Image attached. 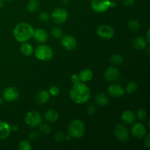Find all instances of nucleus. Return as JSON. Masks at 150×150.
Returning a JSON list of instances; mask_svg holds the SVG:
<instances>
[{
    "instance_id": "1",
    "label": "nucleus",
    "mask_w": 150,
    "mask_h": 150,
    "mask_svg": "<svg viewBox=\"0 0 150 150\" xmlns=\"http://www.w3.org/2000/svg\"><path fill=\"white\" fill-rule=\"evenodd\" d=\"M70 97L76 104H84L91 97L89 88L83 83H75L70 91Z\"/></svg>"
},
{
    "instance_id": "2",
    "label": "nucleus",
    "mask_w": 150,
    "mask_h": 150,
    "mask_svg": "<svg viewBox=\"0 0 150 150\" xmlns=\"http://www.w3.org/2000/svg\"><path fill=\"white\" fill-rule=\"evenodd\" d=\"M34 29L27 23H20L15 27L13 35L17 41L20 42H27L33 36Z\"/></svg>"
},
{
    "instance_id": "3",
    "label": "nucleus",
    "mask_w": 150,
    "mask_h": 150,
    "mask_svg": "<svg viewBox=\"0 0 150 150\" xmlns=\"http://www.w3.org/2000/svg\"><path fill=\"white\" fill-rule=\"evenodd\" d=\"M67 132L70 137L76 139L81 138L85 132L84 124L79 120H73L69 125Z\"/></svg>"
},
{
    "instance_id": "4",
    "label": "nucleus",
    "mask_w": 150,
    "mask_h": 150,
    "mask_svg": "<svg viewBox=\"0 0 150 150\" xmlns=\"http://www.w3.org/2000/svg\"><path fill=\"white\" fill-rule=\"evenodd\" d=\"M35 55L38 59L40 61H49L52 59L54 53L52 49L46 45H40L37 47Z\"/></svg>"
},
{
    "instance_id": "5",
    "label": "nucleus",
    "mask_w": 150,
    "mask_h": 150,
    "mask_svg": "<svg viewBox=\"0 0 150 150\" xmlns=\"http://www.w3.org/2000/svg\"><path fill=\"white\" fill-rule=\"evenodd\" d=\"M26 125L30 127H36L42 123V117L38 111H29L24 119Z\"/></svg>"
},
{
    "instance_id": "6",
    "label": "nucleus",
    "mask_w": 150,
    "mask_h": 150,
    "mask_svg": "<svg viewBox=\"0 0 150 150\" xmlns=\"http://www.w3.org/2000/svg\"><path fill=\"white\" fill-rule=\"evenodd\" d=\"M68 17V13L64 8L59 7L55 9L51 13V18L54 23L57 24H61L66 21Z\"/></svg>"
},
{
    "instance_id": "7",
    "label": "nucleus",
    "mask_w": 150,
    "mask_h": 150,
    "mask_svg": "<svg viewBox=\"0 0 150 150\" xmlns=\"http://www.w3.org/2000/svg\"><path fill=\"white\" fill-rule=\"evenodd\" d=\"M110 0H92L91 7L97 13H103L110 7Z\"/></svg>"
},
{
    "instance_id": "8",
    "label": "nucleus",
    "mask_w": 150,
    "mask_h": 150,
    "mask_svg": "<svg viewBox=\"0 0 150 150\" xmlns=\"http://www.w3.org/2000/svg\"><path fill=\"white\" fill-rule=\"evenodd\" d=\"M114 133L115 137L120 142H126L129 138L128 130L124 125H117L114 128Z\"/></svg>"
},
{
    "instance_id": "9",
    "label": "nucleus",
    "mask_w": 150,
    "mask_h": 150,
    "mask_svg": "<svg viewBox=\"0 0 150 150\" xmlns=\"http://www.w3.org/2000/svg\"><path fill=\"white\" fill-rule=\"evenodd\" d=\"M97 33L103 39H111L114 35V30L109 25H101L98 27Z\"/></svg>"
},
{
    "instance_id": "10",
    "label": "nucleus",
    "mask_w": 150,
    "mask_h": 150,
    "mask_svg": "<svg viewBox=\"0 0 150 150\" xmlns=\"http://www.w3.org/2000/svg\"><path fill=\"white\" fill-rule=\"evenodd\" d=\"M131 133L133 137L140 139L145 136L146 133V129L145 126L142 123H135L131 127Z\"/></svg>"
},
{
    "instance_id": "11",
    "label": "nucleus",
    "mask_w": 150,
    "mask_h": 150,
    "mask_svg": "<svg viewBox=\"0 0 150 150\" xmlns=\"http://www.w3.org/2000/svg\"><path fill=\"white\" fill-rule=\"evenodd\" d=\"M61 44L67 51H73L77 46V42L74 37L71 35H65L61 40Z\"/></svg>"
},
{
    "instance_id": "12",
    "label": "nucleus",
    "mask_w": 150,
    "mask_h": 150,
    "mask_svg": "<svg viewBox=\"0 0 150 150\" xmlns=\"http://www.w3.org/2000/svg\"><path fill=\"white\" fill-rule=\"evenodd\" d=\"M19 96V92L15 87H7L3 91L2 97L6 101L13 102L18 99Z\"/></svg>"
},
{
    "instance_id": "13",
    "label": "nucleus",
    "mask_w": 150,
    "mask_h": 150,
    "mask_svg": "<svg viewBox=\"0 0 150 150\" xmlns=\"http://www.w3.org/2000/svg\"><path fill=\"white\" fill-rule=\"evenodd\" d=\"M108 92L109 95L115 98H121L125 93V90L119 84H111L108 88Z\"/></svg>"
},
{
    "instance_id": "14",
    "label": "nucleus",
    "mask_w": 150,
    "mask_h": 150,
    "mask_svg": "<svg viewBox=\"0 0 150 150\" xmlns=\"http://www.w3.org/2000/svg\"><path fill=\"white\" fill-rule=\"evenodd\" d=\"M120 76V71L114 67H110L105 70L104 73V77L108 81H114Z\"/></svg>"
},
{
    "instance_id": "15",
    "label": "nucleus",
    "mask_w": 150,
    "mask_h": 150,
    "mask_svg": "<svg viewBox=\"0 0 150 150\" xmlns=\"http://www.w3.org/2000/svg\"><path fill=\"white\" fill-rule=\"evenodd\" d=\"M34 39L38 42H45L48 40V34L45 29H38L34 31L33 36Z\"/></svg>"
},
{
    "instance_id": "16",
    "label": "nucleus",
    "mask_w": 150,
    "mask_h": 150,
    "mask_svg": "<svg viewBox=\"0 0 150 150\" xmlns=\"http://www.w3.org/2000/svg\"><path fill=\"white\" fill-rule=\"evenodd\" d=\"M11 126L5 122H0V140L8 138L11 133Z\"/></svg>"
},
{
    "instance_id": "17",
    "label": "nucleus",
    "mask_w": 150,
    "mask_h": 150,
    "mask_svg": "<svg viewBox=\"0 0 150 150\" xmlns=\"http://www.w3.org/2000/svg\"><path fill=\"white\" fill-rule=\"evenodd\" d=\"M121 120L125 124L130 125L135 122L136 115H135L133 111H130V110H127V111H125L122 113L121 116Z\"/></svg>"
},
{
    "instance_id": "18",
    "label": "nucleus",
    "mask_w": 150,
    "mask_h": 150,
    "mask_svg": "<svg viewBox=\"0 0 150 150\" xmlns=\"http://www.w3.org/2000/svg\"><path fill=\"white\" fill-rule=\"evenodd\" d=\"M50 100V93L46 90H40L35 95V100L40 104H44Z\"/></svg>"
},
{
    "instance_id": "19",
    "label": "nucleus",
    "mask_w": 150,
    "mask_h": 150,
    "mask_svg": "<svg viewBox=\"0 0 150 150\" xmlns=\"http://www.w3.org/2000/svg\"><path fill=\"white\" fill-rule=\"evenodd\" d=\"M44 118L48 122H56L59 119L58 112L54 109L48 110L44 114Z\"/></svg>"
},
{
    "instance_id": "20",
    "label": "nucleus",
    "mask_w": 150,
    "mask_h": 150,
    "mask_svg": "<svg viewBox=\"0 0 150 150\" xmlns=\"http://www.w3.org/2000/svg\"><path fill=\"white\" fill-rule=\"evenodd\" d=\"M95 101L98 105L104 106V105H108V102H109V98H108V95H105V93L100 92V93L96 95L95 98Z\"/></svg>"
},
{
    "instance_id": "21",
    "label": "nucleus",
    "mask_w": 150,
    "mask_h": 150,
    "mask_svg": "<svg viewBox=\"0 0 150 150\" xmlns=\"http://www.w3.org/2000/svg\"><path fill=\"white\" fill-rule=\"evenodd\" d=\"M133 45L135 48L137 50H143L146 48L147 45V42L142 37H137L133 41Z\"/></svg>"
},
{
    "instance_id": "22",
    "label": "nucleus",
    "mask_w": 150,
    "mask_h": 150,
    "mask_svg": "<svg viewBox=\"0 0 150 150\" xmlns=\"http://www.w3.org/2000/svg\"><path fill=\"white\" fill-rule=\"evenodd\" d=\"M80 81L83 82H86L90 81L93 77V72L89 69H83L79 74Z\"/></svg>"
},
{
    "instance_id": "23",
    "label": "nucleus",
    "mask_w": 150,
    "mask_h": 150,
    "mask_svg": "<svg viewBox=\"0 0 150 150\" xmlns=\"http://www.w3.org/2000/svg\"><path fill=\"white\" fill-rule=\"evenodd\" d=\"M21 52L25 56H31L33 54V47L31 45L30 43H28V42H23L21 45L20 48Z\"/></svg>"
},
{
    "instance_id": "24",
    "label": "nucleus",
    "mask_w": 150,
    "mask_h": 150,
    "mask_svg": "<svg viewBox=\"0 0 150 150\" xmlns=\"http://www.w3.org/2000/svg\"><path fill=\"white\" fill-rule=\"evenodd\" d=\"M26 7H27L28 11L31 12V13L36 12L40 7L39 0H29Z\"/></svg>"
},
{
    "instance_id": "25",
    "label": "nucleus",
    "mask_w": 150,
    "mask_h": 150,
    "mask_svg": "<svg viewBox=\"0 0 150 150\" xmlns=\"http://www.w3.org/2000/svg\"><path fill=\"white\" fill-rule=\"evenodd\" d=\"M51 35L56 39H61L63 36V31L59 27H54L51 29Z\"/></svg>"
},
{
    "instance_id": "26",
    "label": "nucleus",
    "mask_w": 150,
    "mask_h": 150,
    "mask_svg": "<svg viewBox=\"0 0 150 150\" xmlns=\"http://www.w3.org/2000/svg\"><path fill=\"white\" fill-rule=\"evenodd\" d=\"M18 147L20 150H30L32 149L30 142L27 140H23L19 142Z\"/></svg>"
},
{
    "instance_id": "27",
    "label": "nucleus",
    "mask_w": 150,
    "mask_h": 150,
    "mask_svg": "<svg viewBox=\"0 0 150 150\" xmlns=\"http://www.w3.org/2000/svg\"><path fill=\"white\" fill-rule=\"evenodd\" d=\"M111 62L114 65H120L123 62V57L120 54H114L111 57Z\"/></svg>"
},
{
    "instance_id": "28",
    "label": "nucleus",
    "mask_w": 150,
    "mask_h": 150,
    "mask_svg": "<svg viewBox=\"0 0 150 150\" xmlns=\"http://www.w3.org/2000/svg\"><path fill=\"white\" fill-rule=\"evenodd\" d=\"M138 84L134 81H131L126 86V92L128 94H133L137 90Z\"/></svg>"
},
{
    "instance_id": "29",
    "label": "nucleus",
    "mask_w": 150,
    "mask_h": 150,
    "mask_svg": "<svg viewBox=\"0 0 150 150\" xmlns=\"http://www.w3.org/2000/svg\"><path fill=\"white\" fill-rule=\"evenodd\" d=\"M127 26H128L129 29L133 31H137L140 29V23L137 20H135V19L129 21Z\"/></svg>"
},
{
    "instance_id": "30",
    "label": "nucleus",
    "mask_w": 150,
    "mask_h": 150,
    "mask_svg": "<svg viewBox=\"0 0 150 150\" xmlns=\"http://www.w3.org/2000/svg\"><path fill=\"white\" fill-rule=\"evenodd\" d=\"M40 130L42 133L45 135H48L51 131V126L49 125L47 123H45V124L40 125Z\"/></svg>"
},
{
    "instance_id": "31",
    "label": "nucleus",
    "mask_w": 150,
    "mask_h": 150,
    "mask_svg": "<svg viewBox=\"0 0 150 150\" xmlns=\"http://www.w3.org/2000/svg\"><path fill=\"white\" fill-rule=\"evenodd\" d=\"M146 115H147V114H146V111H145L144 109H142V108H141V109L138 110L137 112H136V117H137V119L139 120H140V121H144V120L146 119Z\"/></svg>"
},
{
    "instance_id": "32",
    "label": "nucleus",
    "mask_w": 150,
    "mask_h": 150,
    "mask_svg": "<svg viewBox=\"0 0 150 150\" xmlns=\"http://www.w3.org/2000/svg\"><path fill=\"white\" fill-rule=\"evenodd\" d=\"M39 19L42 22H47L50 19V15L46 12H42L39 15Z\"/></svg>"
},
{
    "instance_id": "33",
    "label": "nucleus",
    "mask_w": 150,
    "mask_h": 150,
    "mask_svg": "<svg viewBox=\"0 0 150 150\" xmlns=\"http://www.w3.org/2000/svg\"><path fill=\"white\" fill-rule=\"evenodd\" d=\"M59 87H57V86H51L49 89V93L51 94V95H53V96H57V95H58L59 94Z\"/></svg>"
},
{
    "instance_id": "34",
    "label": "nucleus",
    "mask_w": 150,
    "mask_h": 150,
    "mask_svg": "<svg viewBox=\"0 0 150 150\" xmlns=\"http://www.w3.org/2000/svg\"><path fill=\"white\" fill-rule=\"evenodd\" d=\"M64 139H65V136H64V133H61V132H59V133H57V134H55V136H54V140H55L56 142H62V141L64 140Z\"/></svg>"
},
{
    "instance_id": "35",
    "label": "nucleus",
    "mask_w": 150,
    "mask_h": 150,
    "mask_svg": "<svg viewBox=\"0 0 150 150\" xmlns=\"http://www.w3.org/2000/svg\"><path fill=\"white\" fill-rule=\"evenodd\" d=\"M39 137V134H38V132L34 131V132H31L29 135V140L31 141H35L38 139Z\"/></svg>"
},
{
    "instance_id": "36",
    "label": "nucleus",
    "mask_w": 150,
    "mask_h": 150,
    "mask_svg": "<svg viewBox=\"0 0 150 150\" xmlns=\"http://www.w3.org/2000/svg\"><path fill=\"white\" fill-rule=\"evenodd\" d=\"M71 81L73 84L75 83H77L79 82H80V79H79V76L78 74H73L71 76Z\"/></svg>"
},
{
    "instance_id": "37",
    "label": "nucleus",
    "mask_w": 150,
    "mask_h": 150,
    "mask_svg": "<svg viewBox=\"0 0 150 150\" xmlns=\"http://www.w3.org/2000/svg\"><path fill=\"white\" fill-rule=\"evenodd\" d=\"M96 111V108L94 105H89L87 108V112L89 113V114L90 115H93L94 114Z\"/></svg>"
},
{
    "instance_id": "38",
    "label": "nucleus",
    "mask_w": 150,
    "mask_h": 150,
    "mask_svg": "<svg viewBox=\"0 0 150 150\" xmlns=\"http://www.w3.org/2000/svg\"><path fill=\"white\" fill-rule=\"evenodd\" d=\"M144 145L147 149H150V134H147L144 139Z\"/></svg>"
},
{
    "instance_id": "39",
    "label": "nucleus",
    "mask_w": 150,
    "mask_h": 150,
    "mask_svg": "<svg viewBox=\"0 0 150 150\" xmlns=\"http://www.w3.org/2000/svg\"><path fill=\"white\" fill-rule=\"evenodd\" d=\"M123 4L125 6L130 7V6L133 5V4H134V0H123Z\"/></svg>"
},
{
    "instance_id": "40",
    "label": "nucleus",
    "mask_w": 150,
    "mask_h": 150,
    "mask_svg": "<svg viewBox=\"0 0 150 150\" xmlns=\"http://www.w3.org/2000/svg\"><path fill=\"white\" fill-rule=\"evenodd\" d=\"M149 32H150V30L149 29H148L147 30V32H146V42H147V43H149L150 42V38H149Z\"/></svg>"
},
{
    "instance_id": "41",
    "label": "nucleus",
    "mask_w": 150,
    "mask_h": 150,
    "mask_svg": "<svg viewBox=\"0 0 150 150\" xmlns=\"http://www.w3.org/2000/svg\"><path fill=\"white\" fill-rule=\"evenodd\" d=\"M61 1L63 3V4H68L69 1H70V0H61Z\"/></svg>"
},
{
    "instance_id": "42",
    "label": "nucleus",
    "mask_w": 150,
    "mask_h": 150,
    "mask_svg": "<svg viewBox=\"0 0 150 150\" xmlns=\"http://www.w3.org/2000/svg\"><path fill=\"white\" fill-rule=\"evenodd\" d=\"M4 0H0V8H1V7L4 6Z\"/></svg>"
},
{
    "instance_id": "43",
    "label": "nucleus",
    "mask_w": 150,
    "mask_h": 150,
    "mask_svg": "<svg viewBox=\"0 0 150 150\" xmlns=\"http://www.w3.org/2000/svg\"><path fill=\"white\" fill-rule=\"evenodd\" d=\"M18 126H12V127H11V130H18Z\"/></svg>"
},
{
    "instance_id": "44",
    "label": "nucleus",
    "mask_w": 150,
    "mask_h": 150,
    "mask_svg": "<svg viewBox=\"0 0 150 150\" xmlns=\"http://www.w3.org/2000/svg\"><path fill=\"white\" fill-rule=\"evenodd\" d=\"M2 103H3V100H2V98H0V105H1V104H2Z\"/></svg>"
},
{
    "instance_id": "45",
    "label": "nucleus",
    "mask_w": 150,
    "mask_h": 150,
    "mask_svg": "<svg viewBox=\"0 0 150 150\" xmlns=\"http://www.w3.org/2000/svg\"><path fill=\"white\" fill-rule=\"evenodd\" d=\"M6 1H13V0H6Z\"/></svg>"
}]
</instances>
